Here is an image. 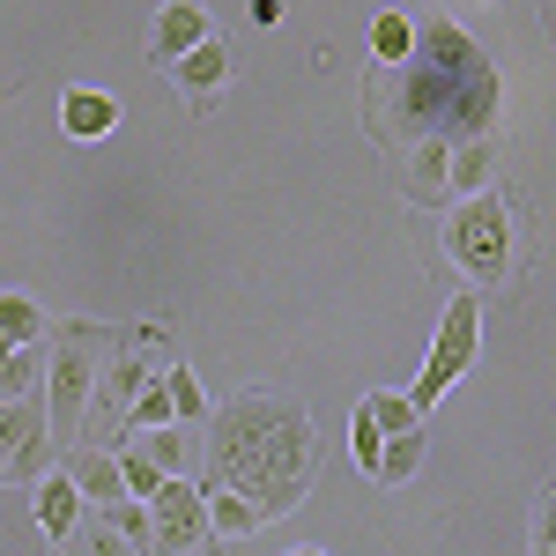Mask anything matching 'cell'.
I'll list each match as a JSON object with an SVG mask.
<instances>
[{
  "label": "cell",
  "mask_w": 556,
  "mask_h": 556,
  "mask_svg": "<svg viewBox=\"0 0 556 556\" xmlns=\"http://www.w3.org/2000/svg\"><path fill=\"white\" fill-rule=\"evenodd\" d=\"M364 127L379 149L490 134L497 127V67L482 60V45L468 30H453V15H430V23H416V45L401 60L371 67Z\"/></svg>",
  "instance_id": "obj_1"
},
{
  "label": "cell",
  "mask_w": 556,
  "mask_h": 556,
  "mask_svg": "<svg viewBox=\"0 0 556 556\" xmlns=\"http://www.w3.org/2000/svg\"><path fill=\"white\" fill-rule=\"evenodd\" d=\"M312 468H319V430L298 393L238 386L230 401L208 408V475H193L201 490H238L253 497L260 519H282L304 505Z\"/></svg>",
  "instance_id": "obj_2"
},
{
  "label": "cell",
  "mask_w": 556,
  "mask_h": 556,
  "mask_svg": "<svg viewBox=\"0 0 556 556\" xmlns=\"http://www.w3.org/2000/svg\"><path fill=\"white\" fill-rule=\"evenodd\" d=\"M178 356V334L156 319V327H112V342H104V364H97V386H89V408H83V430H75V445H119V430H127V408L134 393L149 379H164V364Z\"/></svg>",
  "instance_id": "obj_3"
},
{
  "label": "cell",
  "mask_w": 556,
  "mask_h": 556,
  "mask_svg": "<svg viewBox=\"0 0 556 556\" xmlns=\"http://www.w3.org/2000/svg\"><path fill=\"white\" fill-rule=\"evenodd\" d=\"M445 260H453V275L468 282L475 298H490V290H505L519 267V223H513V201L490 186V193H468V201H453L445 215Z\"/></svg>",
  "instance_id": "obj_4"
},
{
  "label": "cell",
  "mask_w": 556,
  "mask_h": 556,
  "mask_svg": "<svg viewBox=\"0 0 556 556\" xmlns=\"http://www.w3.org/2000/svg\"><path fill=\"white\" fill-rule=\"evenodd\" d=\"M45 334H52V349H45V430H52V445H75L112 327H97V319H67V327H45Z\"/></svg>",
  "instance_id": "obj_5"
},
{
  "label": "cell",
  "mask_w": 556,
  "mask_h": 556,
  "mask_svg": "<svg viewBox=\"0 0 556 556\" xmlns=\"http://www.w3.org/2000/svg\"><path fill=\"white\" fill-rule=\"evenodd\" d=\"M475 356H482V298L460 290V298L445 304L438 334H430V356H424V371H416V386H408V408L430 416V408H438V401L475 371Z\"/></svg>",
  "instance_id": "obj_6"
},
{
  "label": "cell",
  "mask_w": 556,
  "mask_h": 556,
  "mask_svg": "<svg viewBox=\"0 0 556 556\" xmlns=\"http://www.w3.org/2000/svg\"><path fill=\"white\" fill-rule=\"evenodd\" d=\"M208 549V497L193 475H172L149 497V556H193Z\"/></svg>",
  "instance_id": "obj_7"
},
{
  "label": "cell",
  "mask_w": 556,
  "mask_h": 556,
  "mask_svg": "<svg viewBox=\"0 0 556 556\" xmlns=\"http://www.w3.org/2000/svg\"><path fill=\"white\" fill-rule=\"evenodd\" d=\"M445 149H453V141H408V149H386L393 186H401L408 208H453V193H445Z\"/></svg>",
  "instance_id": "obj_8"
},
{
  "label": "cell",
  "mask_w": 556,
  "mask_h": 556,
  "mask_svg": "<svg viewBox=\"0 0 556 556\" xmlns=\"http://www.w3.org/2000/svg\"><path fill=\"white\" fill-rule=\"evenodd\" d=\"M172 83L186 89V112H193V119H215V104H223V89H230V45L201 38L193 52H178Z\"/></svg>",
  "instance_id": "obj_9"
},
{
  "label": "cell",
  "mask_w": 556,
  "mask_h": 556,
  "mask_svg": "<svg viewBox=\"0 0 556 556\" xmlns=\"http://www.w3.org/2000/svg\"><path fill=\"white\" fill-rule=\"evenodd\" d=\"M497 172H505V134H468V141H453L445 149V193L453 201H468V193H490L497 186Z\"/></svg>",
  "instance_id": "obj_10"
},
{
  "label": "cell",
  "mask_w": 556,
  "mask_h": 556,
  "mask_svg": "<svg viewBox=\"0 0 556 556\" xmlns=\"http://www.w3.org/2000/svg\"><path fill=\"white\" fill-rule=\"evenodd\" d=\"M201 38H215L208 0H164L156 23H149V67H172L178 52H193Z\"/></svg>",
  "instance_id": "obj_11"
},
{
  "label": "cell",
  "mask_w": 556,
  "mask_h": 556,
  "mask_svg": "<svg viewBox=\"0 0 556 556\" xmlns=\"http://www.w3.org/2000/svg\"><path fill=\"white\" fill-rule=\"evenodd\" d=\"M83 513H89V497L75 490V475H67L60 460H52V468H45L38 482H30V527H38L45 542H67Z\"/></svg>",
  "instance_id": "obj_12"
},
{
  "label": "cell",
  "mask_w": 556,
  "mask_h": 556,
  "mask_svg": "<svg viewBox=\"0 0 556 556\" xmlns=\"http://www.w3.org/2000/svg\"><path fill=\"white\" fill-rule=\"evenodd\" d=\"M60 468L75 475V490H83L97 513L127 497V482H119V453H112V445H67V460H60Z\"/></svg>",
  "instance_id": "obj_13"
},
{
  "label": "cell",
  "mask_w": 556,
  "mask_h": 556,
  "mask_svg": "<svg viewBox=\"0 0 556 556\" xmlns=\"http://www.w3.org/2000/svg\"><path fill=\"white\" fill-rule=\"evenodd\" d=\"M112 127H119V97L112 89H67L60 97V134L67 141H104Z\"/></svg>",
  "instance_id": "obj_14"
},
{
  "label": "cell",
  "mask_w": 556,
  "mask_h": 556,
  "mask_svg": "<svg viewBox=\"0 0 556 556\" xmlns=\"http://www.w3.org/2000/svg\"><path fill=\"white\" fill-rule=\"evenodd\" d=\"M424 453H430L424 424H416V430H393V438L379 445V468H371V482H386V490H401V482H416V475H424Z\"/></svg>",
  "instance_id": "obj_15"
},
{
  "label": "cell",
  "mask_w": 556,
  "mask_h": 556,
  "mask_svg": "<svg viewBox=\"0 0 556 556\" xmlns=\"http://www.w3.org/2000/svg\"><path fill=\"white\" fill-rule=\"evenodd\" d=\"M201 497H208V542H238L260 527L253 497H238V490H201Z\"/></svg>",
  "instance_id": "obj_16"
},
{
  "label": "cell",
  "mask_w": 556,
  "mask_h": 556,
  "mask_svg": "<svg viewBox=\"0 0 556 556\" xmlns=\"http://www.w3.org/2000/svg\"><path fill=\"white\" fill-rule=\"evenodd\" d=\"M52 549H60V556H134L127 542L112 534V519L97 513V505H89V513L75 519V534H67V542H52Z\"/></svg>",
  "instance_id": "obj_17"
},
{
  "label": "cell",
  "mask_w": 556,
  "mask_h": 556,
  "mask_svg": "<svg viewBox=\"0 0 556 556\" xmlns=\"http://www.w3.org/2000/svg\"><path fill=\"white\" fill-rule=\"evenodd\" d=\"M164 393H172V424H208V393H201V379H193L186 356L164 364Z\"/></svg>",
  "instance_id": "obj_18"
},
{
  "label": "cell",
  "mask_w": 556,
  "mask_h": 556,
  "mask_svg": "<svg viewBox=\"0 0 556 556\" xmlns=\"http://www.w3.org/2000/svg\"><path fill=\"white\" fill-rule=\"evenodd\" d=\"M0 334L8 342H45V304L30 290H0Z\"/></svg>",
  "instance_id": "obj_19"
},
{
  "label": "cell",
  "mask_w": 556,
  "mask_h": 556,
  "mask_svg": "<svg viewBox=\"0 0 556 556\" xmlns=\"http://www.w3.org/2000/svg\"><path fill=\"white\" fill-rule=\"evenodd\" d=\"M38 364H45V342H23L0 356V401H30L38 393Z\"/></svg>",
  "instance_id": "obj_20"
},
{
  "label": "cell",
  "mask_w": 556,
  "mask_h": 556,
  "mask_svg": "<svg viewBox=\"0 0 556 556\" xmlns=\"http://www.w3.org/2000/svg\"><path fill=\"white\" fill-rule=\"evenodd\" d=\"M356 408H364V416H371V424H379L386 438H393V430H416V424H424V416L408 408V393H386V386H371V393H364Z\"/></svg>",
  "instance_id": "obj_21"
},
{
  "label": "cell",
  "mask_w": 556,
  "mask_h": 556,
  "mask_svg": "<svg viewBox=\"0 0 556 556\" xmlns=\"http://www.w3.org/2000/svg\"><path fill=\"white\" fill-rule=\"evenodd\" d=\"M38 424H45L38 401H0V475H8V453H15V445H23Z\"/></svg>",
  "instance_id": "obj_22"
},
{
  "label": "cell",
  "mask_w": 556,
  "mask_h": 556,
  "mask_svg": "<svg viewBox=\"0 0 556 556\" xmlns=\"http://www.w3.org/2000/svg\"><path fill=\"white\" fill-rule=\"evenodd\" d=\"M149 424H172V393H164V379H149L141 393H134V408H127V430H149ZM119 430V438H127Z\"/></svg>",
  "instance_id": "obj_23"
},
{
  "label": "cell",
  "mask_w": 556,
  "mask_h": 556,
  "mask_svg": "<svg viewBox=\"0 0 556 556\" xmlns=\"http://www.w3.org/2000/svg\"><path fill=\"white\" fill-rule=\"evenodd\" d=\"M408 45H416V23L408 15H379L371 23V60H401Z\"/></svg>",
  "instance_id": "obj_24"
},
{
  "label": "cell",
  "mask_w": 556,
  "mask_h": 556,
  "mask_svg": "<svg viewBox=\"0 0 556 556\" xmlns=\"http://www.w3.org/2000/svg\"><path fill=\"white\" fill-rule=\"evenodd\" d=\"M379 445H386V430L371 424L364 408H356V424H349V460H356V468L371 475V468H379Z\"/></svg>",
  "instance_id": "obj_25"
},
{
  "label": "cell",
  "mask_w": 556,
  "mask_h": 556,
  "mask_svg": "<svg viewBox=\"0 0 556 556\" xmlns=\"http://www.w3.org/2000/svg\"><path fill=\"white\" fill-rule=\"evenodd\" d=\"M527 549L556 556V527H549V490H534V513H527Z\"/></svg>",
  "instance_id": "obj_26"
},
{
  "label": "cell",
  "mask_w": 556,
  "mask_h": 556,
  "mask_svg": "<svg viewBox=\"0 0 556 556\" xmlns=\"http://www.w3.org/2000/svg\"><path fill=\"white\" fill-rule=\"evenodd\" d=\"M23 527H30V513H8V505H0V556H23V542H15Z\"/></svg>",
  "instance_id": "obj_27"
},
{
  "label": "cell",
  "mask_w": 556,
  "mask_h": 556,
  "mask_svg": "<svg viewBox=\"0 0 556 556\" xmlns=\"http://www.w3.org/2000/svg\"><path fill=\"white\" fill-rule=\"evenodd\" d=\"M253 23L267 30V23H282V0H253Z\"/></svg>",
  "instance_id": "obj_28"
},
{
  "label": "cell",
  "mask_w": 556,
  "mask_h": 556,
  "mask_svg": "<svg viewBox=\"0 0 556 556\" xmlns=\"http://www.w3.org/2000/svg\"><path fill=\"white\" fill-rule=\"evenodd\" d=\"M475 8H513V0H475Z\"/></svg>",
  "instance_id": "obj_29"
},
{
  "label": "cell",
  "mask_w": 556,
  "mask_h": 556,
  "mask_svg": "<svg viewBox=\"0 0 556 556\" xmlns=\"http://www.w3.org/2000/svg\"><path fill=\"white\" fill-rule=\"evenodd\" d=\"M8 349H23V342H8V334H0V356H8Z\"/></svg>",
  "instance_id": "obj_30"
},
{
  "label": "cell",
  "mask_w": 556,
  "mask_h": 556,
  "mask_svg": "<svg viewBox=\"0 0 556 556\" xmlns=\"http://www.w3.org/2000/svg\"><path fill=\"white\" fill-rule=\"evenodd\" d=\"M290 556H327V549H290Z\"/></svg>",
  "instance_id": "obj_31"
},
{
  "label": "cell",
  "mask_w": 556,
  "mask_h": 556,
  "mask_svg": "<svg viewBox=\"0 0 556 556\" xmlns=\"http://www.w3.org/2000/svg\"><path fill=\"white\" fill-rule=\"evenodd\" d=\"M193 556H201V549H193Z\"/></svg>",
  "instance_id": "obj_32"
}]
</instances>
